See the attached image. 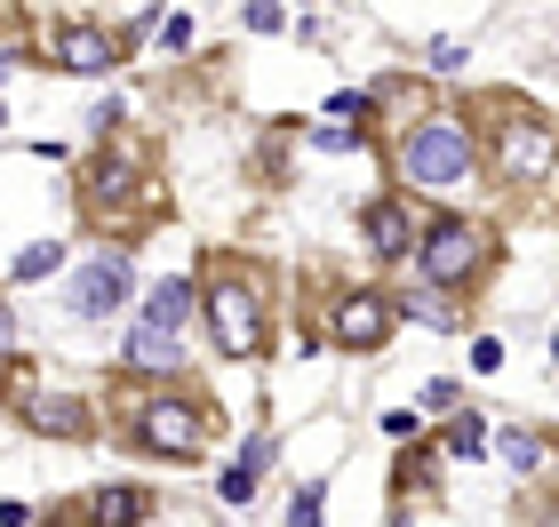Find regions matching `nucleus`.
I'll return each mask as SVG.
<instances>
[{
	"instance_id": "nucleus-1",
	"label": "nucleus",
	"mask_w": 559,
	"mask_h": 527,
	"mask_svg": "<svg viewBox=\"0 0 559 527\" xmlns=\"http://www.w3.org/2000/svg\"><path fill=\"white\" fill-rule=\"evenodd\" d=\"M488 256H496V232H488L479 216H431V224H424V248H416L424 280L448 288V296H464L479 272H488Z\"/></svg>"
},
{
	"instance_id": "nucleus-2",
	"label": "nucleus",
	"mask_w": 559,
	"mask_h": 527,
	"mask_svg": "<svg viewBox=\"0 0 559 527\" xmlns=\"http://www.w3.org/2000/svg\"><path fill=\"white\" fill-rule=\"evenodd\" d=\"M400 176H408L416 192L464 184V176H472V129H464V120H448V112L416 120V129L400 136Z\"/></svg>"
},
{
	"instance_id": "nucleus-3",
	"label": "nucleus",
	"mask_w": 559,
	"mask_h": 527,
	"mask_svg": "<svg viewBox=\"0 0 559 527\" xmlns=\"http://www.w3.org/2000/svg\"><path fill=\"white\" fill-rule=\"evenodd\" d=\"M185 320H192V280H160L136 304V328H129V368H176V336H185Z\"/></svg>"
},
{
	"instance_id": "nucleus-4",
	"label": "nucleus",
	"mask_w": 559,
	"mask_h": 527,
	"mask_svg": "<svg viewBox=\"0 0 559 527\" xmlns=\"http://www.w3.org/2000/svg\"><path fill=\"white\" fill-rule=\"evenodd\" d=\"M129 440H136V447H152V456L192 464L200 447H209V416H200V399H176V392H160V399H144V408H136Z\"/></svg>"
},
{
	"instance_id": "nucleus-5",
	"label": "nucleus",
	"mask_w": 559,
	"mask_h": 527,
	"mask_svg": "<svg viewBox=\"0 0 559 527\" xmlns=\"http://www.w3.org/2000/svg\"><path fill=\"white\" fill-rule=\"evenodd\" d=\"M392 320H400V304H392L384 288H344L336 304H328V344L376 351V344H392Z\"/></svg>"
},
{
	"instance_id": "nucleus-6",
	"label": "nucleus",
	"mask_w": 559,
	"mask_h": 527,
	"mask_svg": "<svg viewBox=\"0 0 559 527\" xmlns=\"http://www.w3.org/2000/svg\"><path fill=\"white\" fill-rule=\"evenodd\" d=\"M559 160V136L544 129L536 112H503L496 120V168L512 176V184H536V176H551Z\"/></svg>"
},
{
	"instance_id": "nucleus-7",
	"label": "nucleus",
	"mask_w": 559,
	"mask_h": 527,
	"mask_svg": "<svg viewBox=\"0 0 559 527\" xmlns=\"http://www.w3.org/2000/svg\"><path fill=\"white\" fill-rule=\"evenodd\" d=\"M209 320H216V344L248 360V351H264V296L248 280H209Z\"/></svg>"
},
{
	"instance_id": "nucleus-8",
	"label": "nucleus",
	"mask_w": 559,
	"mask_h": 527,
	"mask_svg": "<svg viewBox=\"0 0 559 527\" xmlns=\"http://www.w3.org/2000/svg\"><path fill=\"white\" fill-rule=\"evenodd\" d=\"M48 57L72 72H105L120 57V33H105L96 16H64V24H48Z\"/></svg>"
},
{
	"instance_id": "nucleus-9",
	"label": "nucleus",
	"mask_w": 559,
	"mask_h": 527,
	"mask_svg": "<svg viewBox=\"0 0 559 527\" xmlns=\"http://www.w3.org/2000/svg\"><path fill=\"white\" fill-rule=\"evenodd\" d=\"M120 296H129V272H120V256H96V264L72 272V312H81V320L120 312Z\"/></svg>"
},
{
	"instance_id": "nucleus-10",
	"label": "nucleus",
	"mask_w": 559,
	"mask_h": 527,
	"mask_svg": "<svg viewBox=\"0 0 559 527\" xmlns=\"http://www.w3.org/2000/svg\"><path fill=\"white\" fill-rule=\"evenodd\" d=\"M368 240L384 248V256H416V248H424L416 208H408V200H376V208H368Z\"/></svg>"
},
{
	"instance_id": "nucleus-11",
	"label": "nucleus",
	"mask_w": 559,
	"mask_h": 527,
	"mask_svg": "<svg viewBox=\"0 0 559 527\" xmlns=\"http://www.w3.org/2000/svg\"><path fill=\"white\" fill-rule=\"evenodd\" d=\"M144 519V488H96L88 495V527H136Z\"/></svg>"
},
{
	"instance_id": "nucleus-12",
	"label": "nucleus",
	"mask_w": 559,
	"mask_h": 527,
	"mask_svg": "<svg viewBox=\"0 0 559 527\" xmlns=\"http://www.w3.org/2000/svg\"><path fill=\"white\" fill-rule=\"evenodd\" d=\"M24 416H33V432H88V408H81V399H57V392L33 399Z\"/></svg>"
},
{
	"instance_id": "nucleus-13",
	"label": "nucleus",
	"mask_w": 559,
	"mask_h": 527,
	"mask_svg": "<svg viewBox=\"0 0 559 527\" xmlns=\"http://www.w3.org/2000/svg\"><path fill=\"white\" fill-rule=\"evenodd\" d=\"M129 184H136V153H105V160L88 168V192H96V200H120Z\"/></svg>"
},
{
	"instance_id": "nucleus-14",
	"label": "nucleus",
	"mask_w": 559,
	"mask_h": 527,
	"mask_svg": "<svg viewBox=\"0 0 559 527\" xmlns=\"http://www.w3.org/2000/svg\"><path fill=\"white\" fill-rule=\"evenodd\" d=\"M400 312H416V320H440V328H455V320H464V296H448V288H416Z\"/></svg>"
},
{
	"instance_id": "nucleus-15",
	"label": "nucleus",
	"mask_w": 559,
	"mask_h": 527,
	"mask_svg": "<svg viewBox=\"0 0 559 527\" xmlns=\"http://www.w3.org/2000/svg\"><path fill=\"white\" fill-rule=\"evenodd\" d=\"M496 456L512 464V471H544V440H536V432H503V440H496Z\"/></svg>"
},
{
	"instance_id": "nucleus-16",
	"label": "nucleus",
	"mask_w": 559,
	"mask_h": 527,
	"mask_svg": "<svg viewBox=\"0 0 559 527\" xmlns=\"http://www.w3.org/2000/svg\"><path fill=\"white\" fill-rule=\"evenodd\" d=\"M57 264H64V248H57V240H33V248L16 256V280H48Z\"/></svg>"
},
{
	"instance_id": "nucleus-17",
	"label": "nucleus",
	"mask_w": 559,
	"mask_h": 527,
	"mask_svg": "<svg viewBox=\"0 0 559 527\" xmlns=\"http://www.w3.org/2000/svg\"><path fill=\"white\" fill-rule=\"evenodd\" d=\"M257 480H264V471L233 464V471H224V480H216V495H224V504H248V495H257Z\"/></svg>"
},
{
	"instance_id": "nucleus-18",
	"label": "nucleus",
	"mask_w": 559,
	"mask_h": 527,
	"mask_svg": "<svg viewBox=\"0 0 559 527\" xmlns=\"http://www.w3.org/2000/svg\"><path fill=\"white\" fill-rule=\"evenodd\" d=\"M160 40H168V48H185V40H192V16H185V9H168V16H160Z\"/></svg>"
},
{
	"instance_id": "nucleus-19",
	"label": "nucleus",
	"mask_w": 559,
	"mask_h": 527,
	"mask_svg": "<svg viewBox=\"0 0 559 527\" xmlns=\"http://www.w3.org/2000/svg\"><path fill=\"white\" fill-rule=\"evenodd\" d=\"M455 447H464V456H479V447H488V432H479V416H464V423H455Z\"/></svg>"
},
{
	"instance_id": "nucleus-20",
	"label": "nucleus",
	"mask_w": 559,
	"mask_h": 527,
	"mask_svg": "<svg viewBox=\"0 0 559 527\" xmlns=\"http://www.w3.org/2000/svg\"><path fill=\"white\" fill-rule=\"evenodd\" d=\"M472 368H479V375H496V368H503V344L479 336V344H472Z\"/></svg>"
},
{
	"instance_id": "nucleus-21",
	"label": "nucleus",
	"mask_w": 559,
	"mask_h": 527,
	"mask_svg": "<svg viewBox=\"0 0 559 527\" xmlns=\"http://www.w3.org/2000/svg\"><path fill=\"white\" fill-rule=\"evenodd\" d=\"M384 440H416V416L408 408H384Z\"/></svg>"
},
{
	"instance_id": "nucleus-22",
	"label": "nucleus",
	"mask_w": 559,
	"mask_h": 527,
	"mask_svg": "<svg viewBox=\"0 0 559 527\" xmlns=\"http://www.w3.org/2000/svg\"><path fill=\"white\" fill-rule=\"evenodd\" d=\"M296 527H320V488H304V495H296Z\"/></svg>"
},
{
	"instance_id": "nucleus-23",
	"label": "nucleus",
	"mask_w": 559,
	"mask_h": 527,
	"mask_svg": "<svg viewBox=\"0 0 559 527\" xmlns=\"http://www.w3.org/2000/svg\"><path fill=\"white\" fill-rule=\"evenodd\" d=\"M9 344H16V320H9V312H0V351H9Z\"/></svg>"
},
{
	"instance_id": "nucleus-24",
	"label": "nucleus",
	"mask_w": 559,
	"mask_h": 527,
	"mask_svg": "<svg viewBox=\"0 0 559 527\" xmlns=\"http://www.w3.org/2000/svg\"><path fill=\"white\" fill-rule=\"evenodd\" d=\"M551 360H559V336H551Z\"/></svg>"
}]
</instances>
